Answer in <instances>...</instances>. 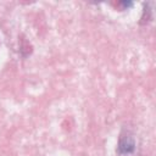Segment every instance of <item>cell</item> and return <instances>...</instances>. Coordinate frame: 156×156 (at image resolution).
<instances>
[{
    "instance_id": "6da1fadb",
    "label": "cell",
    "mask_w": 156,
    "mask_h": 156,
    "mask_svg": "<svg viewBox=\"0 0 156 156\" xmlns=\"http://www.w3.org/2000/svg\"><path fill=\"white\" fill-rule=\"evenodd\" d=\"M135 139L130 133H124L121 134L119 140H118V145H117V152L121 156H129L132 154H134L135 151Z\"/></svg>"
},
{
    "instance_id": "7a4b0ae2",
    "label": "cell",
    "mask_w": 156,
    "mask_h": 156,
    "mask_svg": "<svg viewBox=\"0 0 156 156\" xmlns=\"http://www.w3.org/2000/svg\"><path fill=\"white\" fill-rule=\"evenodd\" d=\"M118 5L122 7V10H128L133 6V2L132 1H121V2H118Z\"/></svg>"
}]
</instances>
